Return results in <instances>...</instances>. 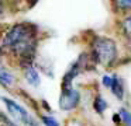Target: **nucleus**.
<instances>
[{
	"mask_svg": "<svg viewBox=\"0 0 131 126\" xmlns=\"http://www.w3.org/2000/svg\"><path fill=\"white\" fill-rule=\"evenodd\" d=\"M40 120L42 122L44 126H59V122H58L52 115L42 114V115H40Z\"/></svg>",
	"mask_w": 131,
	"mask_h": 126,
	"instance_id": "nucleus-11",
	"label": "nucleus"
},
{
	"mask_svg": "<svg viewBox=\"0 0 131 126\" xmlns=\"http://www.w3.org/2000/svg\"><path fill=\"white\" fill-rule=\"evenodd\" d=\"M16 76L9 69L0 66V86H3L4 88H13L16 86Z\"/></svg>",
	"mask_w": 131,
	"mask_h": 126,
	"instance_id": "nucleus-6",
	"label": "nucleus"
},
{
	"mask_svg": "<svg viewBox=\"0 0 131 126\" xmlns=\"http://www.w3.org/2000/svg\"><path fill=\"white\" fill-rule=\"evenodd\" d=\"M110 91L113 92V95L117 97V100H123L124 98V84H123V80L118 76H116V80H114Z\"/></svg>",
	"mask_w": 131,
	"mask_h": 126,
	"instance_id": "nucleus-7",
	"label": "nucleus"
},
{
	"mask_svg": "<svg viewBox=\"0 0 131 126\" xmlns=\"http://www.w3.org/2000/svg\"><path fill=\"white\" fill-rule=\"evenodd\" d=\"M59 108L62 111H73L78 108V105L80 104V92L78 88L72 87L69 90H61V95H59Z\"/></svg>",
	"mask_w": 131,
	"mask_h": 126,
	"instance_id": "nucleus-4",
	"label": "nucleus"
},
{
	"mask_svg": "<svg viewBox=\"0 0 131 126\" xmlns=\"http://www.w3.org/2000/svg\"><path fill=\"white\" fill-rule=\"evenodd\" d=\"M38 46V28L32 22H16L7 27L0 39V52L17 59L21 69L34 66Z\"/></svg>",
	"mask_w": 131,
	"mask_h": 126,
	"instance_id": "nucleus-1",
	"label": "nucleus"
},
{
	"mask_svg": "<svg viewBox=\"0 0 131 126\" xmlns=\"http://www.w3.org/2000/svg\"><path fill=\"white\" fill-rule=\"evenodd\" d=\"M117 114H118V116H120V119H121L123 125H124V126H131V112L128 111V109L120 108Z\"/></svg>",
	"mask_w": 131,
	"mask_h": 126,
	"instance_id": "nucleus-10",
	"label": "nucleus"
},
{
	"mask_svg": "<svg viewBox=\"0 0 131 126\" xmlns=\"http://www.w3.org/2000/svg\"><path fill=\"white\" fill-rule=\"evenodd\" d=\"M23 74H24V78H26V81L30 84L31 87H40L41 84V76L40 73H38V70L35 69L34 66H30L27 67V69L23 70Z\"/></svg>",
	"mask_w": 131,
	"mask_h": 126,
	"instance_id": "nucleus-5",
	"label": "nucleus"
},
{
	"mask_svg": "<svg viewBox=\"0 0 131 126\" xmlns=\"http://www.w3.org/2000/svg\"><path fill=\"white\" fill-rule=\"evenodd\" d=\"M116 6L123 11H131V0H120L116 2Z\"/></svg>",
	"mask_w": 131,
	"mask_h": 126,
	"instance_id": "nucleus-13",
	"label": "nucleus"
},
{
	"mask_svg": "<svg viewBox=\"0 0 131 126\" xmlns=\"http://www.w3.org/2000/svg\"><path fill=\"white\" fill-rule=\"evenodd\" d=\"M114 80H116V74H104L102 77V83H103V86H104L106 88H111Z\"/></svg>",
	"mask_w": 131,
	"mask_h": 126,
	"instance_id": "nucleus-12",
	"label": "nucleus"
},
{
	"mask_svg": "<svg viewBox=\"0 0 131 126\" xmlns=\"http://www.w3.org/2000/svg\"><path fill=\"white\" fill-rule=\"evenodd\" d=\"M0 100L3 101V104L6 105L7 112H9L10 116L14 120H17L20 123H24L26 126H40L38 125V120L23 105H20L17 101H14L13 98H9V97H0Z\"/></svg>",
	"mask_w": 131,
	"mask_h": 126,
	"instance_id": "nucleus-3",
	"label": "nucleus"
},
{
	"mask_svg": "<svg viewBox=\"0 0 131 126\" xmlns=\"http://www.w3.org/2000/svg\"><path fill=\"white\" fill-rule=\"evenodd\" d=\"M4 13H6V7H4V3L0 2V20L4 17Z\"/></svg>",
	"mask_w": 131,
	"mask_h": 126,
	"instance_id": "nucleus-14",
	"label": "nucleus"
},
{
	"mask_svg": "<svg viewBox=\"0 0 131 126\" xmlns=\"http://www.w3.org/2000/svg\"><path fill=\"white\" fill-rule=\"evenodd\" d=\"M117 55H118V50L114 39L107 36H96L94 41L92 42L90 56L94 63L102 64L103 67H108L114 63Z\"/></svg>",
	"mask_w": 131,
	"mask_h": 126,
	"instance_id": "nucleus-2",
	"label": "nucleus"
},
{
	"mask_svg": "<svg viewBox=\"0 0 131 126\" xmlns=\"http://www.w3.org/2000/svg\"><path fill=\"white\" fill-rule=\"evenodd\" d=\"M121 30H123V34L125 35V38L131 42V16H127L121 21Z\"/></svg>",
	"mask_w": 131,
	"mask_h": 126,
	"instance_id": "nucleus-9",
	"label": "nucleus"
},
{
	"mask_svg": "<svg viewBox=\"0 0 131 126\" xmlns=\"http://www.w3.org/2000/svg\"><path fill=\"white\" fill-rule=\"evenodd\" d=\"M93 109L96 111V114L103 115L104 111L107 109V101H106L102 95H96V98H94V101H93Z\"/></svg>",
	"mask_w": 131,
	"mask_h": 126,
	"instance_id": "nucleus-8",
	"label": "nucleus"
}]
</instances>
